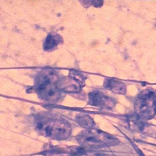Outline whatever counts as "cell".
Returning <instances> with one entry per match:
<instances>
[{
    "label": "cell",
    "mask_w": 156,
    "mask_h": 156,
    "mask_svg": "<svg viewBox=\"0 0 156 156\" xmlns=\"http://www.w3.org/2000/svg\"><path fill=\"white\" fill-rule=\"evenodd\" d=\"M35 129L48 137L64 139L70 136L71 125L59 116L49 113L37 115L35 118Z\"/></svg>",
    "instance_id": "1"
},
{
    "label": "cell",
    "mask_w": 156,
    "mask_h": 156,
    "mask_svg": "<svg viewBox=\"0 0 156 156\" xmlns=\"http://www.w3.org/2000/svg\"><path fill=\"white\" fill-rule=\"evenodd\" d=\"M57 77L53 72L44 73L37 78V90L42 98L48 101H55L60 96L55 83Z\"/></svg>",
    "instance_id": "2"
},
{
    "label": "cell",
    "mask_w": 156,
    "mask_h": 156,
    "mask_svg": "<svg viewBox=\"0 0 156 156\" xmlns=\"http://www.w3.org/2000/svg\"><path fill=\"white\" fill-rule=\"evenodd\" d=\"M136 108L143 115L152 116L156 112V94L154 92L147 91L141 93L138 98Z\"/></svg>",
    "instance_id": "3"
},
{
    "label": "cell",
    "mask_w": 156,
    "mask_h": 156,
    "mask_svg": "<svg viewBox=\"0 0 156 156\" xmlns=\"http://www.w3.org/2000/svg\"><path fill=\"white\" fill-rule=\"evenodd\" d=\"M92 105L95 106H106L107 105L112 106L115 104V101L108 97L104 95L101 93H95L92 94L90 98Z\"/></svg>",
    "instance_id": "4"
},
{
    "label": "cell",
    "mask_w": 156,
    "mask_h": 156,
    "mask_svg": "<svg viewBox=\"0 0 156 156\" xmlns=\"http://www.w3.org/2000/svg\"><path fill=\"white\" fill-rule=\"evenodd\" d=\"M106 87L117 94H124L126 92V86L124 84L115 79H108L106 83Z\"/></svg>",
    "instance_id": "5"
},
{
    "label": "cell",
    "mask_w": 156,
    "mask_h": 156,
    "mask_svg": "<svg viewBox=\"0 0 156 156\" xmlns=\"http://www.w3.org/2000/svg\"><path fill=\"white\" fill-rule=\"evenodd\" d=\"M77 123L83 127L90 128L93 126V121L91 118L87 115H81L76 118Z\"/></svg>",
    "instance_id": "6"
},
{
    "label": "cell",
    "mask_w": 156,
    "mask_h": 156,
    "mask_svg": "<svg viewBox=\"0 0 156 156\" xmlns=\"http://www.w3.org/2000/svg\"><path fill=\"white\" fill-rule=\"evenodd\" d=\"M47 43H48V45H46V46H48V48H51V47H53L55 45L56 41L52 39V38H50V39H47Z\"/></svg>",
    "instance_id": "7"
}]
</instances>
